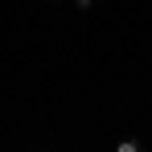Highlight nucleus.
I'll return each mask as SVG.
<instances>
[{
    "mask_svg": "<svg viewBox=\"0 0 152 152\" xmlns=\"http://www.w3.org/2000/svg\"><path fill=\"white\" fill-rule=\"evenodd\" d=\"M115 152H140V148H136V140H119V144H115Z\"/></svg>",
    "mask_w": 152,
    "mask_h": 152,
    "instance_id": "f257e3e1",
    "label": "nucleus"
}]
</instances>
